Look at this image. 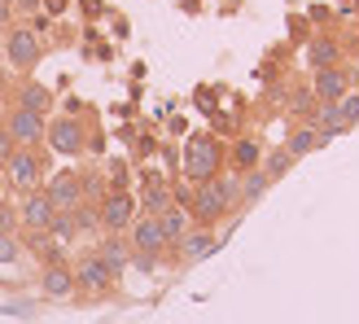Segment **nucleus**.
I'll return each mask as SVG.
<instances>
[{
    "mask_svg": "<svg viewBox=\"0 0 359 324\" xmlns=\"http://www.w3.org/2000/svg\"><path fill=\"white\" fill-rule=\"evenodd\" d=\"M237 206V180L232 175H210L193 189V220L197 224H219Z\"/></svg>",
    "mask_w": 359,
    "mask_h": 324,
    "instance_id": "1",
    "label": "nucleus"
},
{
    "mask_svg": "<svg viewBox=\"0 0 359 324\" xmlns=\"http://www.w3.org/2000/svg\"><path fill=\"white\" fill-rule=\"evenodd\" d=\"M219 167H224V145L215 136H193L189 145H184V171H189V180H210V175H219Z\"/></svg>",
    "mask_w": 359,
    "mask_h": 324,
    "instance_id": "2",
    "label": "nucleus"
},
{
    "mask_svg": "<svg viewBox=\"0 0 359 324\" xmlns=\"http://www.w3.org/2000/svg\"><path fill=\"white\" fill-rule=\"evenodd\" d=\"M5 175H9V184L18 193H35L44 184V158L35 154V145H18L5 162Z\"/></svg>",
    "mask_w": 359,
    "mask_h": 324,
    "instance_id": "3",
    "label": "nucleus"
},
{
    "mask_svg": "<svg viewBox=\"0 0 359 324\" xmlns=\"http://www.w3.org/2000/svg\"><path fill=\"white\" fill-rule=\"evenodd\" d=\"M97 220H101L105 232H128L132 220H136V197H132V193H123V189L101 193V202H97Z\"/></svg>",
    "mask_w": 359,
    "mask_h": 324,
    "instance_id": "4",
    "label": "nucleus"
},
{
    "mask_svg": "<svg viewBox=\"0 0 359 324\" xmlns=\"http://www.w3.org/2000/svg\"><path fill=\"white\" fill-rule=\"evenodd\" d=\"M40 35H35V27H13L9 31V40H5V58L13 70H35V62H40Z\"/></svg>",
    "mask_w": 359,
    "mask_h": 324,
    "instance_id": "5",
    "label": "nucleus"
},
{
    "mask_svg": "<svg viewBox=\"0 0 359 324\" xmlns=\"http://www.w3.org/2000/svg\"><path fill=\"white\" fill-rule=\"evenodd\" d=\"M75 285H79L88 298H105V294L114 290V272L101 263V255H83L75 263Z\"/></svg>",
    "mask_w": 359,
    "mask_h": 324,
    "instance_id": "6",
    "label": "nucleus"
},
{
    "mask_svg": "<svg viewBox=\"0 0 359 324\" xmlns=\"http://www.w3.org/2000/svg\"><path fill=\"white\" fill-rule=\"evenodd\" d=\"M44 140H48V149L53 154H83V145H88V132H83V123L79 119H53L48 123V132H44Z\"/></svg>",
    "mask_w": 359,
    "mask_h": 324,
    "instance_id": "7",
    "label": "nucleus"
},
{
    "mask_svg": "<svg viewBox=\"0 0 359 324\" xmlns=\"http://www.w3.org/2000/svg\"><path fill=\"white\" fill-rule=\"evenodd\" d=\"M57 220V206L48 202V193H22V206H18V224H27L31 232H48Z\"/></svg>",
    "mask_w": 359,
    "mask_h": 324,
    "instance_id": "8",
    "label": "nucleus"
},
{
    "mask_svg": "<svg viewBox=\"0 0 359 324\" xmlns=\"http://www.w3.org/2000/svg\"><path fill=\"white\" fill-rule=\"evenodd\" d=\"M5 128H9V136L18 140V145H40L44 140V132H48V123H44V114H35V110H18L5 119Z\"/></svg>",
    "mask_w": 359,
    "mask_h": 324,
    "instance_id": "9",
    "label": "nucleus"
},
{
    "mask_svg": "<svg viewBox=\"0 0 359 324\" xmlns=\"http://www.w3.org/2000/svg\"><path fill=\"white\" fill-rule=\"evenodd\" d=\"M128 241H132V250H136V255H158V250L167 245L163 228H158V215H140V220H132V228H128Z\"/></svg>",
    "mask_w": 359,
    "mask_h": 324,
    "instance_id": "10",
    "label": "nucleus"
},
{
    "mask_svg": "<svg viewBox=\"0 0 359 324\" xmlns=\"http://www.w3.org/2000/svg\"><path fill=\"white\" fill-rule=\"evenodd\" d=\"M311 93H316V101H342V97L351 93L346 70H342V66H325V70H316Z\"/></svg>",
    "mask_w": 359,
    "mask_h": 324,
    "instance_id": "11",
    "label": "nucleus"
},
{
    "mask_svg": "<svg viewBox=\"0 0 359 324\" xmlns=\"http://www.w3.org/2000/svg\"><path fill=\"white\" fill-rule=\"evenodd\" d=\"M44 193H48V202L57 206V210H79V202H83V180L70 175V171H62Z\"/></svg>",
    "mask_w": 359,
    "mask_h": 324,
    "instance_id": "12",
    "label": "nucleus"
},
{
    "mask_svg": "<svg viewBox=\"0 0 359 324\" xmlns=\"http://www.w3.org/2000/svg\"><path fill=\"white\" fill-rule=\"evenodd\" d=\"M40 294H48V298H70V294H79L75 272H70L66 263H44V272H40Z\"/></svg>",
    "mask_w": 359,
    "mask_h": 324,
    "instance_id": "13",
    "label": "nucleus"
},
{
    "mask_svg": "<svg viewBox=\"0 0 359 324\" xmlns=\"http://www.w3.org/2000/svg\"><path fill=\"white\" fill-rule=\"evenodd\" d=\"M175 245H180V259H184V263H197V259H206V255L219 250V241L210 237V228H189Z\"/></svg>",
    "mask_w": 359,
    "mask_h": 324,
    "instance_id": "14",
    "label": "nucleus"
},
{
    "mask_svg": "<svg viewBox=\"0 0 359 324\" xmlns=\"http://www.w3.org/2000/svg\"><path fill=\"white\" fill-rule=\"evenodd\" d=\"M158 228H163L167 245H175V241H180V237H184V232L193 228V220H189V210H184V206H175V202H171L163 215H158Z\"/></svg>",
    "mask_w": 359,
    "mask_h": 324,
    "instance_id": "15",
    "label": "nucleus"
},
{
    "mask_svg": "<svg viewBox=\"0 0 359 324\" xmlns=\"http://www.w3.org/2000/svg\"><path fill=\"white\" fill-rule=\"evenodd\" d=\"M311 128H316L320 136H337V132H346V119H342V110H337V101H320V110H316V119H311Z\"/></svg>",
    "mask_w": 359,
    "mask_h": 324,
    "instance_id": "16",
    "label": "nucleus"
},
{
    "mask_svg": "<svg viewBox=\"0 0 359 324\" xmlns=\"http://www.w3.org/2000/svg\"><path fill=\"white\" fill-rule=\"evenodd\" d=\"M267 184H272V175L267 171H241V180H237V202H259V197L267 193Z\"/></svg>",
    "mask_w": 359,
    "mask_h": 324,
    "instance_id": "17",
    "label": "nucleus"
},
{
    "mask_svg": "<svg viewBox=\"0 0 359 324\" xmlns=\"http://www.w3.org/2000/svg\"><path fill=\"white\" fill-rule=\"evenodd\" d=\"M325 140H329V136H320L316 128H298V132L290 136V145H285V149H290L294 158H307V154H316V149H325Z\"/></svg>",
    "mask_w": 359,
    "mask_h": 324,
    "instance_id": "18",
    "label": "nucleus"
},
{
    "mask_svg": "<svg viewBox=\"0 0 359 324\" xmlns=\"http://www.w3.org/2000/svg\"><path fill=\"white\" fill-rule=\"evenodd\" d=\"M259 162H263V149H259V140L241 136L237 145H232V167H237V171H255Z\"/></svg>",
    "mask_w": 359,
    "mask_h": 324,
    "instance_id": "19",
    "label": "nucleus"
},
{
    "mask_svg": "<svg viewBox=\"0 0 359 324\" xmlns=\"http://www.w3.org/2000/svg\"><path fill=\"white\" fill-rule=\"evenodd\" d=\"M18 105L22 110H35V114H48V105H53V93L44 83H27L22 93H18Z\"/></svg>",
    "mask_w": 359,
    "mask_h": 324,
    "instance_id": "20",
    "label": "nucleus"
},
{
    "mask_svg": "<svg viewBox=\"0 0 359 324\" xmlns=\"http://www.w3.org/2000/svg\"><path fill=\"white\" fill-rule=\"evenodd\" d=\"M97 255H101V263H105V267H110V272H114V276L123 272V267H128V245H123V241H118V232H110V241H105V245L97 250Z\"/></svg>",
    "mask_w": 359,
    "mask_h": 324,
    "instance_id": "21",
    "label": "nucleus"
},
{
    "mask_svg": "<svg viewBox=\"0 0 359 324\" xmlns=\"http://www.w3.org/2000/svg\"><path fill=\"white\" fill-rule=\"evenodd\" d=\"M337 58H342V48H337L333 40H311V48H307V62H311V70L337 66Z\"/></svg>",
    "mask_w": 359,
    "mask_h": 324,
    "instance_id": "22",
    "label": "nucleus"
},
{
    "mask_svg": "<svg viewBox=\"0 0 359 324\" xmlns=\"http://www.w3.org/2000/svg\"><path fill=\"white\" fill-rule=\"evenodd\" d=\"M145 215H163L167 206H171V184H163V180H154V184L145 189Z\"/></svg>",
    "mask_w": 359,
    "mask_h": 324,
    "instance_id": "23",
    "label": "nucleus"
},
{
    "mask_svg": "<svg viewBox=\"0 0 359 324\" xmlns=\"http://www.w3.org/2000/svg\"><path fill=\"white\" fill-rule=\"evenodd\" d=\"M259 167H263L267 175H272V180H280L285 171H290V167H294V154H290V149H276V154H267V158L259 162Z\"/></svg>",
    "mask_w": 359,
    "mask_h": 324,
    "instance_id": "24",
    "label": "nucleus"
},
{
    "mask_svg": "<svg viewBox=\"0 0 359 324\" xmlns=\"http://www.w3.org/2000/svg\"><path fill=\"white\" fill-rule=\"evenodd\" d=\"M337 110H342V119H346V128H351V123H359V93H346L342 101H337Z\"/></svg>",
    "mask_w": 359,
    "mask_h": 324,
    "instance_id": "25",
    "label": "nucleus"
},
{
    "mask_svg": "<svg viewBox=\"0 0 359 324\" xmlns=\"http://www.w3.org/2000/svg\"><path fill=\"white\" fill-rule=\"evenodd\" d=\"M18 241H13V232H0V263H18Z\"/></svg>",
    "mask_w": 359,
    "mask_h": 324,
    "instance_id": "26",
    "label": "nucleus"
},
{
    "mask_svg": "<svg viewBox=\"0 0 359 324\" xmlns=\"http://www.w3.org/2000/svg\"><path fill=\"white\" fill-rule=\"evenodd\" d=\"M18 149V140L9 136V128H0V167H5V162H9V154Z\"/></svg>",
    "mask_w": 359,
    "mask_h": 324,
    "instance_id": "27",
    "label": "nucleus"
},
{
    "mask_svg": "<svg viewBox=\"0 0 359 324\" xmlns=\"http://www.w3.org/2000/svg\"><path fill=\"white\" fill-rule=\"evenodd\" d=\"M9 9H13V0H0V27H5V22H9V18H13Z\"/></svg>",
    "mask_w": 359,
    "mask_h": 324,
    "instance_id": "28",
    "label": "nucleus"
},
{
    "mask_svg": "<svg viewBox=\"0 0 359 324\" xmlns=\"http://www.w3.org/2000/svg\"><path fill=\"white\" fill-rule=\"evenodd\" d=\"M13 5H22V9H40V0H13Z\"/></svg>",
    "mask_w": 359,
    "mask_h": 324,
    "instance_id": "29",
    "label": "nucleus"
},
{
    "mask_svg": "<svg viewBox=\"0 0 359 324\" xmlns=\"http://www.w3.org/2000/svg\"><path fill=\"white\" fill-rule=\"evenodd\" d=\"M5 189H9V175H5V167H0V197H5Z\"/></svg>",
    "mask_w": 359,
    "mask_h": 324,
    "instance_id": "30",
    "label": "nucleus"
}]
</instances>
